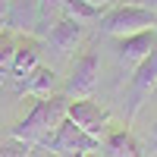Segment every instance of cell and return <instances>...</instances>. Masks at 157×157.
Here are the masks:
<instances>
[{
    "label": "cell",
    "instance_id": "obj_4",
    "mask_svg": "<svg viewBox=\"0 0 157 157\" xmlns=\"http://www.w3.org/2000/svg\"><path fill=\"white\" fill-rule=\"evenodd\" d=\"M98 75H101V50L98 47H85L82 57L72 63L69 69V78L63 85V94L69 101H85L94 94L98 88Z\"/></svg>",
    "mask_w": 157,
    "mask_h": 157
},
{
    "label": "cell",
    "instance_id": "obj_15",
    "mask_svg": "<svg viewBox=\"0 0 157 157\" xmlns=\"http://www.w3.org/2000/svg\"><path fill=\"white\" fill-rule=\"evenodd\" d=\"M0 157H35V151H32V145H25V141L10 135L3 145H0Z\"/></svg>",
    "mask_w": 157,
    "mask_h": 157
},
{
    "label": "cell",
    "instance_id": "obj_11",
    "mask_svg": "<svg viewBox=\"0 0 157 157\" xmlns=\"http://www.w3.org/2000/svg\"><path fill=\"white\" fill-rule=\"evenodd\" d=\"M129 88H132V110H129V113H135V110L141 107V101L157 88V50H154L148 60H141L138 66H135L132 85H129Z\"/></svg>",
    "mask_w": 157,
    "mask_h": 157
},
{
    "label": "cell",
    "instance_id": "obj_2",
    "mask_svg": "<svg viewBox=\"0 0 157 157\" xmlns=\"http://www.w3.org/2000/svg\"><path fill=\"white\" fill-rule=\"evenodd\" d=\"M154 29V13L145 6H132V3H116L101 16V32L113 35V38H126V35H138Z\"/></svg>",
    "mask_w": 157,
    "mask_h": 157
},
{
    "label": "cell",
    "instance_id": "obj_1",
    "mask_svg": "<svg viewBox=\"0 0 157 157\" xmlns=\"http://www.w3.org/2000/svg\"><path fill=\"white\" fill-rule=\"evenodd\" d=\"M66 107H69V98L63 94V91L35 101L32 110L25 113L16 126H13L10 135L19 138V141H25V145H32V148H41L44 141L57 132V126L66 120Z\"/></svg>",
    "mask_w": 157,
    "mask_h": 157
},
{
    "label": "cell",
    "instance_id": "obj_16",
    "mask_svg": "<svg viewBox=\"0 0 157 157\" xmlns=\"http://www.w3.org/2000/svg\"><path fill=\"white\" fill-rule=\"evenodd\" d=\"M85 3H91V6H98L101 13H107L110 6H116V0H85Z\"/></svg>",
    "mask_w": 157,
    "mask_h": 157
},
{
    "label": "cell",
    "instance_id": "obj_20",
    "mask_svg": "<svg viewBox=\"0 0 157 157\" xmlns=\"http://www.w3.org/2000/svg\"><path fill=\"white\" fill-rule=\"evenodd\" d=\"M0 85H3V75H0Z\"/></svg>",
    "mask_w": 157,
    "mask_h": 157
},
{
    "label": "cell",
    "instance_id": "obj_8",
    "mask_svg": "<svg viewBox=\"0 0 157 157\" xmlns=\"http://www.w3.org/2000/svg\"><path fill=\"white\" fill-rule=\"evenodd\" d=\"M157 50V32L148 29V32H138V35H126V38H116V57L126 66H138L141 60H148Z\"/></svg>",
    "mask_w": 157,
    "mask_h": 157
},
{
    "label": "cell",
    "instance_id": "obj_18",
    "mask_svg": "<svg viewBox=\"0 0 157 157\" xmlns=\"http://www.w3.org/2000/svg\"><path fill=\"white\" fill-rule=\"evenodd\" d=\"M151 145H157V123H154V129H151Z\"/></svg>",
    "mask_w": 157,
    "mask_h": 157
},
{
    "label": "cell",
    "instance_id": "obj_6",
    "mask_svg": "<svg viewBox=\"0 0 157 157\" xmlns=\"http://www.w3.org/2000/svg\"><path fill=\"white\" fill-rule=\"evenodd\" d=\"M66 120H72L82 132L94 135V138H104V135L110 132V110L101 107V104H94L91 98H85V101H69Z\"/></svg>",
    "mask_w": 157,
    "mask_h": 157
},
{
    "label": "cell",
    "instance_id": "obj_12",
    "mask_svg": "<svg viewBox=\"0 0 157 157\" xmlns=\"http://www.w3.org/2000/svg\"><path fill=\"white\" fill-rule=\"evenodd\" d=\"M98 154H104V157H141V145L126 129H116V132H107L101 138V151Z\"/></svg>",
    "mask_w": 157,
    "mask_h": 157
},
{
    "label": "cell",
    "instance_id": "obj_5",
    "mask_svg": "<svg viewBox=\"0 0 157 157\" xmlns=\"http://www.w3.org/2000/svg\"><path fill=\"white\" fill-rule=\"evenodd\" d=\"M82 41H85V25L75 22V19H69V16H60V19L54 22V29L44 35V47H47L57 60L72 57Z\"/></svg>",
    "mask_w": 157,
    "mask_h": 157
},
{
    "label": "cell",
    "instance_id": "obj_10",
    "mask_svg": "<svg viewBox=\"0 0 157 157\" xmlns=\"http://www.w3.org/2000/svg\"><path fill=\"white\" fill-rule=\"evenodd\" d=\"M38 16H41V3H38V0H13L6 19L0 22V25H3L6 32L35 35V29H38Z\"/></svg>",
    "mask_w": 157,
    "mask_h": 157
},
{
    "label": "cell",
    "instance_id": "obj_14",
    "mask_svg": "<svg viewBox=\"0 0 157 157\" xmlns=\"http://www.w3.org/2000/svg\"><path fill=\"white\" fill-rule=\"evenodd\" d=\"M16 44H19V38L13 35V32H0V75H10V66H13V54H16Z\"/></svg>",
    "mask_w": 157,
    "mask_h": 157
},
{
    "label": "cell",
    "instance_id": "obj_7",
    "mask_svg": "<svg viewBox=\"0 0 157 157\" xmlns=\"http://www.w3.org/2000/svg\"><path fill=\"white\" fill-rule=\"evenodd\" d=\"M41 50H44L41 38H35V35H22V38H19V44H16V54H13L10 75L3 78V82L16 85V82H22V78L29 75L35 66H41Z\"/></svg>",
    "mask_w": 157,
    "mask_h": 157
},
{
    "label": "cell",
    "instance_id": "obj_17",
    "mask_svg": "<svg viewBox=\"0 0 157 157\" xmlns=\"http://www.w3.org/2000/svg\"><path fill=\"white\" fill-rule=\"evenodd\" d=\"M10 6H13V0H0V22L6 19V13H10Z\"/></svg>",
    "mask_w": 157,
    "mask_h": 157
},
{
    "label": "cell",
    "instance_id": "obj_3",
    "mask_svg": "<svg viewBox=\"0 0 157 157\" xmlns=\"http://www.w3.org/2000/svg\"><path fill=\"white\" fill-rule=\"evenodd\" d=\"M41 148L50 151V154H57V157H88V154H98L101 151V138L82 132L72 120H63L57 126V132L50 135Z\"/></svg>",
    "mask_w": 157,
    "mask_h": 157
},
{
    "label": "cell",
    "instance_id": "obj_13",
    "mask_svg": "<svg viewBox=\"0 0 157 157\" xmlns=\"http://www.w3.org/2000/svg\"><path fill=\"white\" fill-rule=\"evenodd\" d=\"M63 16H69V19H75V22H94V19H101L104 13L98 10V6H91V3H85V0H66L63 3Z\"/></svg>",
    "mask_w": 157,
    "mask_h": 157
},
{
    "label": "cell",
    "instance_id": "obj_19",
    "mask_svg": "<svg viewBox=\"0 0 157 157\" xmlns=\"http://www.w3.org/2000/svg\"><path fill=\"white\" fill-rule=\"evenodd\" d=\"M154 32H157V13H154Z\"/></svg>",
    "mask_w": 157,
    "mask_h": 157
},
{
    "label": "cell",
    "instance_id": "obj_9",
    "mask_svg": "<svg viewBox=\"0 0 157 157\" xmlns=\"http://www.w3.org/2000/svg\"><path fill=\"white\" fill-rule=\"evenodd\" d=\"M13 91H16V94H25V98H35V101L57 94V69L41 63V66H35L22 82L13 85Z\"/></svg>",
    "mask_w": 157,
    "mask_h": 157
}]
</instances>
